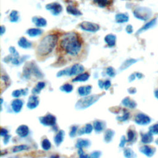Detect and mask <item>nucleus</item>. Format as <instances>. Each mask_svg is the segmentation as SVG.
<instances>
[{
	"mask_svg": "<svg viewBox=\"0 0 158 158\" xmlns=\"http://www.w3.org/2000/svg\"><path fill=\"white\" fill-rule=\"evenodd\" d=\"M135 75H136V77L138 78V79H141V78H142L143 77V74L141 73H136Z\"/></svg>",
	"mask_w": 158,
	"mask_h": 158,
	"instance_id": "obj_57",
	"label": "nucleus"
},
{
	"mask_svg": "<svg viewBox=\"0 0 158 158\" xmlns=\"http://www.w3.org/2000/svg\"><path fill=\"white\" fill-rule=\"evenodd\" d=\"M114 136V131L112 130L111 129L106 130V131H105L104 137V141L107 143H110L112 141Z\"/></svg>",
	"mask_w": 158,
	"mask_h": 158,
	"instance_id": "obj_27",
	"label": "nucleus"
},
{
	"mask_svg": "<svg viewBox=\"0 0 158 158\" xmlns=\"http://www.w3.org/2000/svg\"><path fill=\"white\" fill-rule=\"evenodd\" d=\"M8 134V131L7 129L2 128L1 130V136H4L5 135Z\"/></svg>",
	"mask_w": 158,
	"mask_h": 158,
	"instance_id": "obj_52",
	"label": "nucleus"
},
{
	"mask_svg": "<svg viewBox=\"0 0 158 158\" xmlns=\"http://www.w3.org/2000/svg\"><path fill=\"white\" fill-rule=\"evenodd\" d=\"M45 83L43 82V81H40L38 82L36 85L35 86V87H34L32 89L31 93L33 94H40V93L41 92V91L45 87Z\"/></svg>",
	"mask_w": 158,
	"mask_h": 158,
	"instance_id": "obj_26",
	"label": "nucleus"
},
{
	"mask_svg": "<svg viewBox=\"0 0 158 158\" xmlns=\"http://www.w3.org/2000/svg\"><path fill=\"white\" fill-rule=\"evenodd\" d=\"M42 33H43L42 30H41L40 28H30L27 31V33L30 36H31V37L38 36L40 35H41Z\"/></svg>",
	"mask_w": 158,
	"mask_h": 158,
	"instance_id": "obj_29",
	"label": "nucleus"
},
{
	"mask_svg": "<svg viewBox=\"0 0 158 158\" xmlns=\"http://www.w3.org/2000/svg\"><path fill=\"white\" fill-rule=\"evenodd\" d=\"M129 17L125 14H118L115 15V21L117 23H124L128 22Z\"/></svg>",
	"mask_w": 158,
	"mask_h": 158,
	"instance_id": "obj_30",
	"label": "nucleus"
},
{
	"mask_svg": "<svg viewBox=\"0 0 158 158\" xmlns=\"http://www.w3.org/2000/svg\"><path fill=\"white\" fill-rule=\"evenodd\" d=\"M59 47L67 54L77 56L83 48V41L80 34L76 31H69L63 34L59 38Z\"/></svg>",
	"mask_w": 158,
	"mask_h": 158,
	"instance_id": "obj_1",
	"label": "nucleus"
},
{
	"mask_svg": "<svg viewBox=\"0 0 158 158\" xmlns=\"http://www.w3.org/2000/svg\"><path fill=\"white\" fill-rule=\"evenodd\" d=\"M16 133L20 137L25 138L29 134V128L25 125H21L17 128Z\"/></svg>",
	"mask_w": 158,
	"mask_h": 158,
	"instance_id": "obj_11",
	"label": "nucleus"
},
{
	"mask_svg": "<svg viewBox=\"0 0 158 158\" xmlns=\"http://www.w3.org/2000/svg\"><path fill=\"white\" fill-rule=\"evenodd\" d=\"M135 78H136L135 74H133H133H131V75H130V77H129V78H128V80H129L130 82H131V81H133V80L135 79Z\"/></svg>",
	"mask_w": 158,
	"mask_h": 158,
	"instance_id": "obj_56",
	"label": "nucleus"
},
{
	"mask_svg": "<svg viewBox=\"0 0 158 158\" xmlns=\"http://www.w3.org/2000/svg\"><path fill=\"white\" fill-rule=\"evenodd\" d=\"M23 105V102L22 100L20 99H15L12 101L11 103L12 109L13 111L15 113H19L21 111Z\"/></svg>",
	"mask_w": 158,
	"mask_h": 158,
	"instance_id": "obj_10",
	"label": "nucleus"
},
{
	"mask_svg": "<svg viewBox=\"0 0 158 158\" xmlns=\"http://www.w3.org/2000/svg\"><path fill=\"white\" fill-rule=\"evenodd\" d=\"M135 122L138 125H145L151 122V118L143 113H139L135 117Z\"/></svg>",
	"mask_w": 158,
	"mask_h": 158,
	"instance_id": "obj_6",
	"label": "nucleus"
},
{
	"mask_svg": "<svg viewBox=\"0 0 158 158\" xmlns=\"http://www.w3.org/2000/svg\"><path fill=\"white\" fill-rule=\"evenodd\" d=\"M46 8L47 10L51 12L54 15H59L62 10V6L57 2H52L46 5Z\"/></svg>",
	"mask_w": 158,
	"mask_h": 158,
	"instance_id": "obj_7",
	"label": "nucleus"
},
{
	"mask_svg": "<svg viewBox=\"0 0 158 158\" xmlns=\"http://www.w3.org/2000/svg\"><path fill=\"white\" fill-rule=\"evenodd\" d=\"M89 78V74L87 72L85 73H81L79 75H78L75 78H74L72 80L73 82H77V81H85L88 80V79Z\"/></svg>",
	"mask_w": 158,
	"mask_h": 158,
	"instance_id": "obj_22",
	"label": "nucleus"
},
{
	"mask_svg": "<svg viewBox=\"0 0 158 158\" xmlns=\"http://www.w3.org/2000/svg\"><path fill=\"white\" fill-rule=\"evenodd\" d=\"M104 123L100 120H95L93 122V128L96 133L102 131L104 128Z\"/></svg>",
	"mask_w": 158,
	"mask_h": 158,
	"instance_id": "obj_23",
	"label": "nucleus"
},
{
	"mask_svg": "<svg viewBox=\"0 0 158 158\" xmlns=\"http://www.w3.org/2000/svg\"><path fill=\"white\" fill-rule=\"evenodd\" d=\"M29 149V147L25 144H20V145H17V146H15L12 148V151L13 152H20L22 151H24V150H28Z\"/></svg>",
	"mask_w": 158,
	"mask_h": 158,
	"instance_id": "obj_33",
	"label": "nucleus"
},
{
	"mask_svg": "<svg viewBox=\"0 0 158 158\" xmlns=\"http://www.w3.org/2000/svg\"><path fill=\"white\" fill-rule=\"evenodd\" d=\"M156 144H158V139L156 141Z\"/></svg>",
	"mask_w": 158,
	"mask_h": 158,
	"instance_id": "obj_61",
	"label": "nucleus"
},
{
	"mask_svg": "<svg viewBox=\"0 0 158 158\" xmlns=\"http://www.w3.org/2000/svg\"><path fill=\"white\" fill-rule=\"evenodd\" d=\"M101 155V152L100 151H94V152H93L91 153V154L90 155V157H92V158H98V157H99Z\"/></svg>",
	"mask_w": 158,
	"mask_h": 158,
	"instance_id": "obj_47",
	"label": "nucleus"
},
{
	"mask_svg": "<svg viewBox=\"0 0 158 158\" xmlns=\"http://www.w3.org/2000/svg\"><path fill=\"white\" fill-rule=\"evenodd\" d=\"M141 142L144 144H149L151 143L153 141V137L152 135L150 133H141Z\"/></svg>",
	"mask_w": 158,
	"mask_h": 158,
	"instance_id": "obj_21",
	"label": "nucleus"
},
{
	"mask_svg": "<svg viewBox=\"0 0 158 158\" xmlns=\"http://www.w3.org/2000/svg\"><path fill=\"white\" fill-rule=\"evenodd\" d=\"M28 93V89L27 88L25 89H16L12 91V96L14 98H19L22 95H27Z\"/></svg>",
	"mask_w": 158,
	"mask_h": 158,
	"instance_id": "obj_31",
	"label": "nucleus"
},
{
	"mask_svg": "<svg viewBox=\"0 0 158 158\" xmlns=\"http://www.w3.org/2000/svg\"><path fill=\"white\" fill-rule=\"evenodd\" d=\"M154 95H155V97L158 99V89H156L154 91Z\"/></svg>",
	"mask_w": 158,
	"mask_h": 158,
	"instance_id": "obj_59",
	"label": "nucleus"
},
{
	"mask_svg": "<svg viewBox=\"0 0 158 158\" xmlns=\"http://www.w3.org/2000/svg\"><path fill=\"white\" fill-rule=\"evenodd\" d=\"M18 45L23 49H29L31 47V43L28 41L26 38L21 37L18 41Z\"/></svg>",
	"mask_w": 158,
	"mask_h": 158,
	"instance_id": "obj_17",
	"label": "nucleus"
},
{
	"mask_svg": "<svg viewBox=\"0 0 158 158\" xmlns=\"http://www.w3.org/2000/svg\"><path fill=\"white\" fill-rule=\"evenodd\" d=\"M90 145V142L88 139H78L76 143V147L77 148H87Z\"/></svg>",
	"mask_w": 158,
	"mask_h": 158,
	"instance_id": "obj_28",
	"label": "nucleus"
},
{
	"mask_svg": "<svg viewBox=\"0 0 158 158\" xmlns=\"http://www.w3.org/2000/svg\"><path fill=\"white\" fill-rule=\"evenodd\" d=\"M123 155L125 157H128V158L133 157L136 156L135 154V152L130 148H125L123 151Z\"/></svg>",
	"mask_w": 158,
	"mask_h": 158,
	"instance_id": "obj_39",
	"label": "nucleus"
},
{
	"mask_svg": "<svg viewBox=\"0 0 158 158\" xmlns=\"http://www.w3.org/2000/svg\"><path fill=\"white\" fill-rule=\"evenodd\" d=\"M156 19H153V20L149 21V22L146 23L141 28H140L139 30L138 31L137 33H140V32H142L143 31L147 30L148 29H149V28H151L152 27H153L156 24Z\"/></svg>",
	"mask_w": 158,
	"mask_h": 158,
	"instance_id": "obj_32",
	"label": "nucleus"
},
{
	"mask_svg": "<svg viewBox=\"0 0 158 158\" xmlns=\"http://www.w3.org/2000/svg\"><path fill=\"white\" fill-rule=\"evenodd\" d=\"M130 117V112L127 111V110H123V114L122 116L117 117V120L120 122H125Z\"/></svg>",
	"mask_w": 158,
	"mask_h": 158,
	"instance_id": "obj_35",
	"label": "nucleus"
},
{
	"mask_svg": "<svg viewBox=\"0 0 158 158\" xmlns=\"http://www.w3.org/2000/svg\"><path fill=\"white\" fill-rule=\"evenodd\" d=\"M59 40V36L57 34H47L41 39L37 46V54L41 57L49 54L53 51Z\"/></svg>",
	"mask_w": 158,
	"mask_h": 158,
	"instance_id": "obj_2",
	"label": "nucleus"
},
{
	"mask_svg": "<svg viewBox=\"0 0 158 158\" xmlns=\"http://www.w3.org/2000/svg\"><path fill=\"white\" fill-rule=\"evenodd\" d=\"M122 104L128 108L130 109H134L136 107V103L135 101L133 100H131L129 97H126L122 101Z\"/></svg>",
	"mask_w": 158,
	"mask_h": 158,
	"instance_id": "obj_18",
	"label": "nucleus"
},
{
	"mask_svg": "<svg viewBox=\"0 0 158 158\" xmlns=\"http://www.w3.org/2000/svg\"><path fill=\"white\" fill-rule=\"evenodd\" d=\"M128 92L130 94H135L136 92V89L135 88H130L129 89H128Z\"/></svg>",
	"mask_w": 158,
	"mask_h": 158,
	"instance_id": "obj_54",
	"label": "nucleus"
},
{
	"mask_svg": "<svg viewBox=\"0 0 158 158\" xmlns=\"http://www.w3.org/2000/svg\"><path fill=\"white\" fill-rule=\"evenodd\" d=\"M93 1L95 4L100 7H106L109 4V0H93Z\"/></svg>",
	"mask_w": 158,
	"mask_h": 158,
	"instance_id": "obj_34",
	"label": "nucleus"
},
{
	"mask_svg": "<svg viewBox=\"0 0 158 158\" xmlns=\"http://www.w3.org/2000/svg\"><path fill=\"white\" fill-rule=\"evenodd\" d=\"M39 104V99L36 94H33L29 97L27 106L29 109H35Z\"/></svg>",
	"mask_w": 158,
	"mask_h": 158,
	"instance_id": "obj_9",
	"label": "nucleus"
},
{
	"mask_svg": "<svg viewBox=\"0 0 158 158\" xmlns=\"http://www.w3.org/2000/svg\"><path fill=\"white\" fill-rule=\"evenodd\" d=\"M92 86L91 85L82 86L78 88V93L81 96H86L91 93Z\"/></svg>",
	"mask_w": 158,
	"mask_h": 158,
	"instance_id": "obj_13",
	"label": "nucleus"
},
{
	"mask_svg": "<svg viewBox=\"0 0 158 158\" xmlns=\"http://www.w3.org/2000/svg\"><path fill=\"white\" fill-rule=\"evenodd\" d=\"M32 21L38 27H45L47 24L46 19L41 17H34L32 19Z\"/></svg>",
	"mask_w": 158,
	"mask_h": 158,
	"instance_id": "obj_15",
	"label": "nucleus"
},
{
	"mask_svg": "<svg viewBox=\"0 0 158 158\" xmlns=\"http://www.w3.org/2000/svg\"><path fill=\"white\" fill-rule=\"evenodd\" d=\"M51 157H59V156H52Z\"/></svg>",
	"mask_w": 158,
	"mask_h": 158,
	"instance_id": "obj_60",
	"label": "nucleus"
},
{
	"mask_svg": "<svg viewBox=\"0 0 158 158\" xmlns=\"http://www.w3.org/2000/svg\"><path fill=\"white\" fill-rule=\"evenodd\" d=\"M60 89L62 91H64L65 93H70V92L72 91V90H73V86L71 84L66 83V84H64V85H62L60 87Z\"/></svg>",
	"mask_w": 158,
	"mask_h": 158,
	"instance_id": "obj_36",
	"label": "nucleus"
},
{
	"mask_svg": "<svg viewBox=\"0 0 158 158\" xmlns=\"http://www.w3.org/2000/svg\"><path fill=\"white\" fill-rule=\"evenodd\" d=\"M93 128H94L92 125H91L90 123H87L85 127H83L80 130H79L78 133L79 135H82L83 134H89L92 132Z\"/></svg>",
	"mask_w": 158,
	"mask_h": 158,
	"instance_id": "obj_20",
	"label": "nucleus"
},
{
	"mask_svg": "<svg viewBox=\"0 0 158 158\" xmlns=\"http://www.w3.org/2000/svg\"><path fill=\"white\" fill-rule=\"evenodd\" d=\"M126 31L128 33H131L133 32V27L131 25H128L126 27Z\"/></svg>",
	"mask_w": 158,
	"mask_h": 158,
	"instance_id": "obj_53",
	"label": "nucleus"
},
{
	"mask_svg": "<svg viewBox=\"0 0 158 158\" xmlns=\"http://www.w3.org/2000/svg\"><path fill=\"white\" fill-rule=\"evenodd\" d=\"M106 73L108 76L110 77H114L115 75V72L114 70V69L112 67H109L106 69Z\"/></svg>",
	"mask_w": 158,
	"mask_h": 158,
	"instance_id": "obj_42",
	"label": "nucleus"
},
{
	"mask_svg": "<svg viewBox=\"0 0 158 158\" xmlns=\"http://www.w3.org/2000/svg\"><path fill=\"white\" fill-rule=\"evenodd\" d=\"M136 138V133L135 131L130 129L127 132V141L131 143Z\"/></svg>",
	"mask_w": 158,
	"mask_h": 158,
	"instance_id": "obj_37",
	"label": "nucleus"
},
{
	"mask_svg": "<svg viewBox=\"0 0 158 158\" xmlns=\"http://www.w3.org/2000/svg\"><path fill=\"white\" fill-rule=\"evenodd\" d=\"M1 80H2V81H4L5 83H7V82H9V78L8 76L6 75H1Z\"/></svg>",
	"mask_w": 158,
	"mask_h": 158,
	"instance_id": "obj_51",
	"label": "nucleus"
},
{
	"mask_svg": "<svg viewBox=\"0 0 158 158\" xmlns=\"http://www.w3.org/2000/svg\"><path fill=\"white\" fill-rule=\"evenodd\" d=\"M102 94H93V95H88L86 96H83V98L79 99L76 104L75 108L77 109H85L95 102H96L102 96Z\"/></svg>",
	"mask_w": 158,
	"mask_h": 158,
	"instance_id": "obj_3",
	"label": "nucleus"
},
{
	"mask_svg": "<svg viewBox=\"0 0 158 158\" xmlns=\"http://www.w3.org/2000/svg\"><path fill=\"white\" fill-rule=\"evenodd\" d=\"M149 132H150L152 135H158V123L151 126L149 128Z\"/></svg>",
	"mask_w": 158,
	"mask_h": 158,
	"instance_id": "obj_41",
	"label": "nucleus"
},
{
	"mask_svg": "<svg viewBox=\"0 0 158 158\" xmlns=\"http://www.w3.org/2000/svg\"><path fill=\"white\" fill-rule=\"evenodd\" d=\"M98 86L100 88L102 89L104 88V81H103L102 80H98Z\"/></svg>",
	"mask_w": 158,
	"mask_h": 158,
	"instance_id": "obj_55",
	"label": "nucleus"
},
{
	"mask_svg": "<svg viewBox=\"0 0 158 158\" xmlns=\"http://www.w3.org/2000/svg\"><path fill=\"white\" fill-rule=\"evenodd\" d=\"M80 27L83 30L89 31V32L98 31L100 28V27L98 24L90 22H86V21H84L81 22L80 24Z\"/></svg>",
	"mask_w": 158,
	"mask_h": 158,
	"instance_id": "obj_5",
	"label": "nucleus"
},
{
	"mask_svg": "<svg viewBox=\"0 0 158 158\" xmlns=\"http://www.w3.org/2000/svg\"><path fill=\"white\" fill-rule=\"evenodd\" d=\"M65 136V132L64 130H59V131L56 135L54 141L57 146H59L63 141Z\"/></svg>",
	"mask_w": 158,
	"mask_h": 158,
	"instance_id": "obj_19",
	"label": "nucleus"
},
{
	"mask_svg": "<svg viewBox=\"0 0 158 158\" xmlns=\"http://www.w3.org/2000/svg\"><path fill=\"white\" fill-rule=\"evenodd\" d=\"M127 141V139H126L125 136H122L121 137V139H120V144H119V146L120 148H123Z\"/></svg>",
	"mask_w": 158,
	"mask_h": 158,
	"instance_id": "obj_48",
	"label": "nucleus"
},
{
	"mask_svg": "<svg viewBox=\"0 0 158 158\" xmlns=\"http://www.w3.org/2000/svg\"><path fill=\"white\" fill-rule=\"evenodd\" d=\"M40 123L44 126L54 127L56 124V118L51 114H48L45 116H43L39 118Z\"/></svg>",
	"mask_w": 158,
	"mask_h": 158,
	"instance_id": "obj_4",
	"label": "nucleus"
},
{
	"mask_svg": "<svg viewBox=\"0 0 158 158\" xmlns=\"http://www.w3.org/2000/svg\"><path fill=\"white\" fill-rule=\"evenodd\" d=\"M31 70V73L33 74L36 78H41L43 77V73L41 72L37 65H36L35 63H29Z\"/></svg>",
	"mask_w": 158,
	"mask_h": 158,
	"instance_id": "obj_16",
	"label": "nucleus"
},
{
	"mask_svg": "<svg viewBox=\"0 0 158 158\" xmlns=\"http://www.w3.org/2000/svg\"><path fill=\"white\" fill-rule=\"evenodd\" d=\"M41 147L44 150L48 151L50 149L51 147V143L49 139H48L47 138H44L41 142Z\"/></svg>",
	"mask_w": 158,
	"mask_h": 158,
	"instance_id": "obj_38",
	"label": "nucleus"
},
{
	"mask_svg": "<svg viewBox=\"0 0 158 158\" xmlns=\"http://www.w3.org/2000/svg\"><path fill=\"white\" fill-rule=\"evenodd\" d=\"M104 41L109 47H114L115 45L116 36L113 34H108L105 36Z\"/></svg>",
	"mask_w": 158,
	"mask_h": 158,
	"instance_id": "obj_14",
	"label": "nucleus"
},
{
	"mask_svg": "<svg viewBox=\"0 0 158 158\" xmlns=\"http://www.w3.org/2000/svg\"><path fill=\"white\" fill-rule=\"evenodd\" d=\"M137 61H138V60H136V59H127V60H126L122 64V65L120 66V67L119 69H120V71L123 70H125V69H127L128 67H129L130 66H131V65H133V64L136 63Z\"/></svg>",
	"mask_w": 158,
	"mask_h": 158,
	"instance_id": "obj_25",
	"label": "nucleus"
},
{
	"mask_svg": "<svg viewBox=\"0 0 158 158\" xmlns=\"http://www.w3.org/2000/svg\"><path fill=\"white\" fill-rule=\"evenodd\" d=\"M77 126H72L71 127V130H70V131L69 133V135L70 137L73 138V137H75V135H76V133H77Z\"/></svg>",
	"mask_w": 158,
	"mask_h": 158,
	"instance_id": "obj_45",
	"label": "nucleus"
},
{
	"mask_svg": "<svg viewBox=\"0 0 158 158\" xmlns=\"http://www.w3.org/2000/svg\"><path fill=\"white\" fill-rule=\"evenodd\" d=\"M67 12L68 14H72L73 15H81L82 13L75 6L72 5H69L67 7Z\"/></svg>",
	"mask_w": 158,
	"mask_h": 158,
	"instance_id": "obj_24",
	"label": "nucleus"
},
{
	"mask_svg": "<svg viewBox=\"0 0 158 158\" xmlns=\"http://www.w3.org/2000/svg\"><path fill=\"white\" fill-rule=\"evenodd\" d=\"M85 70L84 67L80 64H75L69 68V76L77 75L83 73Z\"/></svg>",
	"mask_w": 158,
	"mask_h": 158,
	"instance_id": "obj_8",
	"label": "nucleus"
},
{
	"mask_svg": "<svg viewBox=\"0 0 158 158\" xmlns=\"http://www.w3.org/2000/svg\"><path fill=\"white\" fill-rule=\"evenodd\" d=\"M18 12L16 10H12L10 14V21L12 22H16L19 20Z\"/></svg>",
	"mask_w": 158,
	"mask_h": 158,
	"instance_id": "obj_40",
	"label": "nucleus"
},
{
	"mask_svg": "<svg viewBox=\"0 0 158 158\" xmlns=\"http://www.w3.org/2000/svg\"><path fill=\"white\" fill-rule=\"evenodd\" d=\"M64 75L69 76V68L66 69H64V70H60V71L58 72L57 73V77H60L64 76Z\"/></svg>",
	"mask_w": 158,
	"mask_h": 158,
	"instance_id": "obj_43",
	"label": "nucleus"
},
{
	"mask_svg": "<svg viewBox=\"0 0 158 158\" xmlns=\"http://www.w3.org/2000/svg\"><path fill=\"white\" fill-rule=\"evenodd\" d=\"M9 51L13 57H19V52L17 51L16 49L14 46H10L9 49Z\"/></svg>",
	"mask_w": 158,
	"mask_h": 158,
	"instance_id": "obj_44",
	"label": "nucleus"
},
{
	"mask_svg": "<svg viewBox=\"0 0 158 158\" xmlns=\"http://www.w3.org/2000/svg\"><path fill=\"white\" fill-rule=\"evenodd\" d=\"M111 86V82L110 80H107L104 81V88L106 90H107Z\"/></svg>",
	"mask_w": 158,
	"mask_h": 158,
	"instance_id": "obj_49",
	"label": "nucleus"
},
{
	"mask_svg": "<svg viewBox=\"0 0 158 158\" xmlns=\"http://www.w3.org/2000/svg\"><path fill=\"white\" fill-rule=\"evenodd\" d=\"M1 35H2L3 34H4V33H5V31H6V28L4 27V26H2V25H1Z\"/></svg>",
	"mask_w": 158,
	"mask_h": 158,
	"instance_id": "obj_58",
	"label": "nucleus"
},
{
	"mask_svg": "<svg viewBox=\"0 0 158 158\" xmlns=\"http://www.w3.org/2000/svg\"><path fill=\"white\" fill-rule=\"evenodd\" d=\"M78 154L79 155V157L81 158H88L90 156H89L87 154H85V152H83L82 148H78Z\"/></svg>",
	"mask_w": 158,
	"mask_h": 158,
	"instance_id": "obj_46",
	"label": "nucleus"
},
{
	"mask_svg": "<svg viewBox=\"0 0 158 158\" xmlns=\"http://www.w3.org/2000/svg\"><path fill=\"white\" fill-rule=\"evenodd\" d=\"M10 135H9L8 134L6 135H5V136H4V139H3L4 143L5 144H7V143H9V140H10Z\"/></svg>",
	"mask_w": 158,
	"mask_h": 158,
	"instance_id": "obj_50",
	"label": "nucleus"
},
{
	"mask_svg": "<svg viewBox=\"0 0 158 158\" xmlns=\"http://www.w3.org/2000/svg\"><path fill=\"white\" fill-rule=\"evenodd\" d=\"M139 151L148 157H151L154 154L155 149L151 146L144 145L139 148Z\"/></svg>",
	"mask_w": 158,
	"mask_h": 158,
	"instance_id": "obj_12",
	"label": "nucleus"
}]
</instances>
